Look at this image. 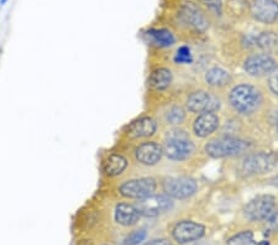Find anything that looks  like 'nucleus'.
I'll return each mask as SVG.
<instances>
[{
	"label": "nucleus",
	"mask_w": 278,
	"mask_h": 245,
	"mask_svg": "<svg viewBox=\"0 0 278 245\" xmlns=\"http://www.w3.org/2000/svg\"><path fill=\"white\" fill-rule=\"evenodd\" d=\"M266 223H267L268 228H270L271 230H275V232L278 230V212L273 210L270 217L266 219Z\"/></svg>",
	"instance_id": "29"
},
{
	"label": "nucleus",
	"mask_w": 278,
	"mask_h": 245,
	"mask_svg": "<svg viewBox=\"0 0 278 245\" xmlns=\"http://www.w3.org/2000/svg\"><path fill=\"white\" fill-rule=\"evenodd\" d=\"M178 15L183 20V23L188 24L189 26L197 29V30H205L208 26V21H206L203 11L192 1L182 4Z\"/></svg>",
	"instance_id": "10"
},
{
	"label": "nucleus",
	"mask_w": 278,
	"mask_h": 245,
	"mask_svg": "<svg viewBox=\"0 0 278 245\" xmlns=\"http://www.w3.org/2000/svg\"><path fill=\"white\" fill-rule=\"evenodd\" d=\"M248 10L256 21L262 24H273L278 19L277 0H250Z\"/></svg>",
	"instance_id": "5"
},
{
	"label": "nucleus",
	"mask_w": 278,
	"mask_h": 245,
	"mask_svg": "<svg viewBox=\"0 0 278 245\" xmlns=\"http://www.w3.org/2000/svg\"><path fill=\"white\" fill-rule=\"evenodd\" d=\"M146 36L150 39L152 43L157 46H162V47H167V46L173 45L174 36L173 34L166 29H152L146 33Z\"/></svg>",
	"instance_id": "20"
},
{
	"label": "nucleus",
	"mask_w": 278,
	"mask_h": 245,
	"mask_svg": "<svg viewBox=\"0 0 278 245\" xmlns=\"http://www.w3.org/2000/svg\"><path fill=\"white\" fill-rule=\"evenodd\" d=\"M162 148L155 143H146L136 149V159L144 165H155L162 156Z\"/></svg>",
	"instance_id": "15"
},
{
	"label": "nucleus",
	"mask_w": 278,
	"mask_h": 245,
	"mask_svg": "<svg viewBox=\"0 0 278 245\" xmlns=\"http://www.w3.org/2000/svg\"><path fill=\"white\" fill-rule=\"evenodd\" d=\"M276 201L272 196H258L247 203L245 215L251 220H266L275 210Z\"/></svg>",
	"instance_id": "6"
},
{
	"label": "nucleus",
	"mask_w": 278,
	"mask_h": 245,
	"mask_svg": "<svg viewBox=\"0 0 278 245\" xmlns=\"http://www.w3.org/2000/svg\"><path fill=\"white\" fill-rule=\"evenodd\" d=\"M277 165V159L272 154H253L246 158L243 167L251 173H265Z\"/></svg>",
	"instance_id": "11"
},
{
	"label": "nucleus",
	"mask_w": 278,
	"mask_h": 245,
	"mask_svg": "<svg viewBox=\"0 0 278 245\" xmlns=\"http://www.w3.org/2000/svg\"><path fill=\"white\" fill-rule=\"evenodd\" d=\"M228 245H258L257 242L253 238L252 232L250 230H245L241 232L238 234L234 235L233 238H230L228 242Z\"/></svg>",
	"instance_id": "23"
},
{
	"label": "nucleus",
	"mask_w": 278,
	"mask_h": 245,
	"mask_svg": "<svg viewBox=\"0 0 278 245\" xmlns=\"http://www.w3.org/2000/svg\"><path fill=\"white\" fill-rule=\"evenodd\" d=\"M167 119L172 122V124H179L182 120L184 119V112L181 107H173L167 114Z\"/></svg>",
	"instance_id": "27"
},
{
	"label": "nucleus",
	"mask_w": 278,
	"mask_h": 245,
	"mask_svg": "<svg viewBox=\"0 0 278 245\" xmlns=\"http://www.w3.org/2000/svg\"><path fill=\"white\" fill-rule=\"evenodd\" d=\"M194 145L183 131H172L164 143V153L173 160H184L192 155Z\"/></svg>",
	"instance_id": "2"
},
{
	"label": "nucleus",
	"mask_w": 278,
	"mask_h": 245,
	"mask_svg": "<svg viewBox=\"0 0 278 245\" xmlns=\"http://www.w3.org/2000/svg\"><path fill=\"white\" fill-rule=\"evenodd\" d=\"M248 143L234 138H225L220 140L210 141L205 146L206 153L213 158H225V156L240 155L248 149Z\"/></svg>",
	"instance_id": "3"
},
{
	"label": "nucleus",
	"mask_w": 278,
	"mask_h": 245,
	"mask_svg": "<svg viewBox=\"0 0 278 245\" xmlns=\"http://www.w3.org/2000/svg\"><path fill=\"white\" fill-rule=\"evenodd\" d=\"M230 102L238 112L251 113L260 104V93L252 85H238L231 90Z\"/></svg>",
	"instance_id": "1"
},
{
	"label": "nucleus",
	"mask_w": 278,
	"mask_h": 245,
	"mask_svg": "<svg viewBox=\"0 0 278 245\" xmlns=\"http://www.w3.org/2000/svg\"><path fill=\"white\" fill-rule=\"evenodd\" d=\"M268 84H270V88L278 94V68L276 67L272 72L270 73V78H268Z\"/></svg>",
	"instance_id": "28"
},
{
	"label": "nucleus",
	"mask_w": 278,
	"mask_h": 245,
	"mask_svg": "<svg viewBox=\"0 0 278 245\" xmlns=\"http://www.w3.org/2000/svg\"><path fill=\"white\" fill-rule=\"evenodd\" d=\"M126 159L124 156L114 154V155L109 156L104 163V172L108 176H118L126 168Z\"/></svg>",
	"instance_id": "21"
},
{
	"label": "nucleus",
	"mask_w": 278,
	"mask_h": 245,
	"mask_svg": "<svg viewBox=\"0 0 278 245\" xmlns=\"http://www.w3.org/2000/svg\"><path fill=\"white\" fill-rule=\"evenodd\" d=\"M155 190H156V182L154 178L131 180L120 186V193L122 196L129 198H139V200L152 195Z\"/></svg>",
	"instance_id": "8"
},
{
	"label": "nucleus",
	"mask_w": 278,
	"mask_h": 245,
	"mask_svg": "<svg viewBox=\"0 0 278 245\" xmlns=\"http://www.w3.org/2000/svg\"><path fill=\"white\" fill-rule=\"evenodd\" d=\"M9 0H0V6H4L6 3H8Z\"/></svg>",
	"instance_id": "31"
},
{
	"label": "nucleus",
	"mask_w": 278,
	"mask_h": 245,
	"mask_svg": "<svg viewBox=\"0 0 278 245\" xmlns=\"http://www.w3.org/2000/svg\"><path fill=\"white\" fill-rule=\"evenodd\" d=\"M174 61H176L177 63H191L192 53L189 47H187V46H182V47L177 51Z\"/></svg>",
	"instance_id": "26"
},
{
	"label": "nucleus",
	"mask_w": 278,
	"mask_h": 245,
	"mask_svg": "<svg viewBox=\"0 0 278 245\" xmlns=\"http://www.w3.org/2000/svg\"><path fill=\"white\" fill-rule=\"evenodd\" d=\"M250 40L265 52H278V35L276 33L265 31L257 36H251Z\"/></svg>",
	"instance_id": "18"
},
{
	"label": "nucleus",
	"mask_w": 278,
	"mask_h": 245,
	"mask_svg": "<svg viewBox=\"0 0 278 245\" xmlns=\"http://www.w3.org/2000/svg\"><path fill=\"white\" fill-rule=\"evenodd\" d=\"M204 233H205L204 225L192 222V220H183V222H179L178 224H176L172 235H173V239L178 242L179 244H187V243L200 239Z\"/></svg>",
	"instance_id": "7"
},
{
	"label": "nucleus",
	"mask_w": 278,
	"mask_h": 245,
	"mask_svg": "<svg viewBox=\"0 0 278 245\" xmlns=\"http://www.w3.org/2000/svg\"><path fill=\"white\" fill-rule=\"evenodd\" d=\"M115 222L122 227H131L139 222L140 213L137 212L135 205L129 203H120L115 208Z\"/></svg>",
	"instance_id": "14"
},
{
	"label": "nucleus",
	"mask_w": 278,
	"mask_h": 245,
	"mask_svg": "<svg viewBox=\"0 0 278 245\" xmlns=\"http://www.w3.org/2000/svg\"><path fill=\"white\" fill-rule=\"evenodd\" d=\"M276 68V62L267 53L253 55L245 62V71L251 76H263Z\"/></svg>",
	"instance_id": "12"
},
{
	"label": "nucleus",
	"mask_w": 278,
	"mask_h": 245,
	"mask_svg": "<svg viewBox=\"0 0 278 245\" xmlns=\"http://www.w3.org/2000/svg\"><path fill=\"white\" fill-rule=\"evenodd\" d=\"M198 1L215 15L223 14V0H198Z\"/></svg>",
	"instance_id": "25"
},
{
	"label": "nucleus",
	"mask_w": 278,
	"mask_h": 245,
	"mask_svg": "<svg viewBox=\"0 0 278 245\" xmlns=\"http://www.w3.org/2000/svg\"><path fill=\"white\" fill-rule=\"evenodd\" d=\"M144 245H172V244L166 239H155V240H151V242L146 243V244H144Z\"/></svg>",
	"instance_id": "30"
},
{
	"label": "nucleus",
	"mask_w": 278,
	"mask_h": 245,
	"mask_svg": "<svg viewBox=\"0 0 278 245\" xmlns=\"http://www.w3.org/2000/svg\"><path fill=\"white\" fill-rule=\"evenodd\" d=\"M172 82V73L166 68H159V70L154 71L150 76L149 84L151 85L154 89L161 90L166 89Z\"/></svg>",
	"instance_id": "19"
},
{
	"label": "nucleus",
	"mask_w": 278,
	"mask_h": 245,
	"mask_svg": "<svg viewBox=\"0 0 278 245\" xmlns=\"http://www.w3.org/2000/svg\"><path fill=\"white\" fill-rule=\"evenodd\" d=\"M135 207L140 214L152 218L168 212L173 207V203L168 196L150 195L139 200Z\"/></svg>",
	"instance_id": "4"
},
{
	"label": "nucleus",
	"mask_w": 278,
	"mask_h": 245,
	"mask_svg": "<svg viewBox=\"0 0 278 245\" xmlns=\"http://www.w3.org/2000/svg\"><path fill=\"white\" fill-rule=\"evenodd\" d=\"M187 105L194 113H213L219 108V100L206 92H196L188 98Z\"/></svg>",
	"instance_id": "13"
},
{
	"label": "nucleus",
	"mask_w": 278,
	"mask_h": 245,
	"mask_svg": "<svg viewBox=\"0 0 278 245\" xmlns=\"http://www.w3.org/2000/svg\"><path fill=\"white\" fill-rule=\"evenodd\" d=\"M219 119L214 113H203L197 118L196 122H194V131L198 136H208L209 134L213 133L216 128H218Z\"/></svg>",
	"instance_id": "17"
},
{
	"label": "nucleus",
	"mask_w": 278,
	"mask_h": 245,
	"mask_svg": "<svg viewBox=\"0 0 278 245\" xmlns=\"http://www.w3.org/2000/svg\"><path fill=\"white\" fill-rule=\"evenodd\" d=\"M155 131H156V122L152 118H142L130 125L127 135L131 139L147 138L154 135Z\"/></svg>",
	"instance_id": "16"
},
{
	"label": "nucleus",
	"mask_w": 278,
	"mask_h": 245,
	"mask_svg": "<svg viewBox=\"0 0 278 245\" xmlns=\"http://www.w3.org/2000/svg\"><path fill=\"white\" fill-rule=\"evenodd\" d=\"M196 190L197 183L192 178L173 177L168 178L164 182V191H166L167 195L169 197L179 198V200H183V198L192 196L196 192Z\"/></svg>",
	"instance_id": "9"
},
{
	"label": "nucleus",
	"mask_w": 278,
	"mask_h": 245,
	"mask_svg": "<svg viewBox=\"0 0 278 245\" xmlns=\"http://www.w3.org/2000/svg\"><path fill=\"white\" fill-rule=\"evenodd\" d=\"M146 230L145 229H139L134 230L132 233H130L124 240V245H139L146 239Z\"/></svg>",
	"instance_id": "24"
},
{
	"label": "nucleus",
	"mask_w": 278,
	"mask_h": 245,
	"mask_svg": "<svg viewBox=\"0 0 278 245\" xmlns=\"http://www.w3.org/2000/svg\"><path fill=\"white\" fill-rule=\"evenodd\" d=\"M206 82L210 85H215V87H221V85H225L229 82L230 77H229V73L226 71L221 70V68H211L210 71H208L205 76Z\"/></svg>",
	"instance_id": "22"
}]
</instances>
